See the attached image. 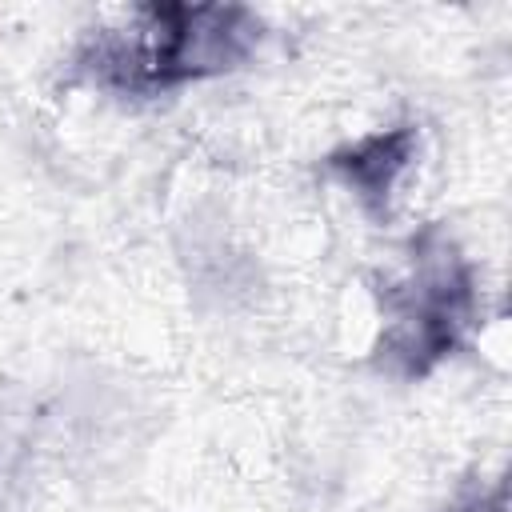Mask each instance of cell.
<instances>
[{"instance_id": "obj_1", "label": "cell", "mask_w": 512, "mask_h": 512, "mask_svg": "<svg viewBox=\"0 0 512 512\" xmlns=\"http://www.w3.org/2000/svg\"><path fill=\"white\" fill-rule=\"evenodd\" d=\"M408 156H412V132H388V136H372L360 148H352L348 156H340L336 168H344L348 184H356L360 196L384 200L396 188V176L404 172Z\"/></svg>"}]
</instances>
